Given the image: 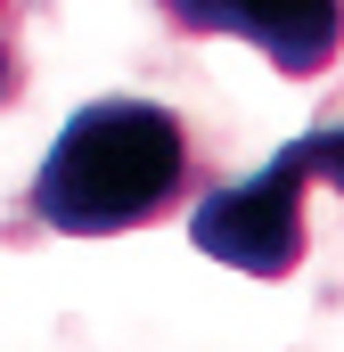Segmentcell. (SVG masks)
<instances>
[{"label":"cell","mask_w":344,"mask_h":352,"mask_svg":"<svg viewBox=\"0 0 344 352\" xmlns=\"http://www.w3.org/2000/svg\"><path fill=\"white\" fill-rule=\"evenodd\" d=\"M197 188V140L156 98H90L33 173V221L58 238H123Z\"/></svg>","instance_id":"1"},{"label":"cell","mask_w":344,"mask_h":352,"mask_svg":"<svg viewBox=\"0 0 344 352\" xmlns=\"http://www.w3.org/2000/svg\"><path fill=\"white\" fill-rule=\"evenodd\" d=\"M172 25L238 33V41L270 50V66H287V74H320L328 50L344 41V8H279V16H262V8H172Z\"/></svg>","instance_id":"3"},{"label":"cell","mask_w":344,"mask_h":352,"mask_svg":"<svg viewBox=\"0 0 344 352\" xmlns=\"http://www.w3.org/2000/svg\"><path fill=\"white\" fill-rule=\"evenodd\" d=\"M17 82H25V66H17V8H0V107L17 98Z\"/></svg>","instance_id":"4"},{"label":"cell","mask_w":344,"mask_h":352,"mask_svg":"<svg viewBox=\"0 0 344 352\" xmlns=\"http://www.w3.org/2000/svg\"><path fill=\"white\" fill-rule=\"evenodd\" d=\"M312 188L344 197V123H312L255 180L197 197L189 238H197V254L246 270V278H287L303 263V246H312Z\"/></svg>","instance_id":"2"}]
</instances>
